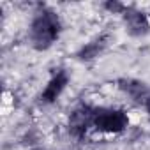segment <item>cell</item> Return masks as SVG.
<instances>
[{
    "mask_svg": "<svg viewBox=\"0 0 150 150\" xmlns=\"http://www.w3.org/2000/svg\"><path fill=\"white\" fill-rule=\"evenodd\" d=\"M125 21H127L129 32L134 34V35H143L150 28L146 16L143 13H138V11H127L125 13Z\"/></svg>",
    "mask_w": 150,
    "mask_h": 150,
    "instance_id": "4",
    "label": "cell"
},
{
    "mask_svg": "<svg viewBox=\"0 0 150 150\" xmlns=\"http://www.w3.org/2000/svg\"><path fill=\"white\" fill-rule=\"evenodd\" d=\"M65 85H67V74H65L64 71H60L57 76H53V78L50 80V83L46 85V88H44V92H42V99H44L46 103H53V101L62 94V90L65 88Z\"/></svg>",
    "mask_w": 150,
    "mask_h": 150,
    "instance_id": "3",
    "label": "cell"
},
{
    "mask_svg": "<svg viewBox=\"0 0 150 150\" xmlns=\"http://www.w3.org/2000/svg\"><path fill=\"white\" fill-rule=\"evenodd\" d=\"M145 104H146V110H148V113H150V96L146 97V101H145Z\"/></svg>",
    "mask_w": 150,
    "mask_h": 150,
    "instance_id": "7",
    "label": "cell"
},
{
    "mask_svg": "<svg viewBox=\"0 0 150 150\" xmlns=\"http://www.w3.org/2000/svg\"><path fill=\"white\" fill-rule=\"evenodd\" d=\"M94 125L104 132H122L129 125V118L120 110H101L96 113Z\"/></svg>",
    "mask_w": 150,
    "mask_h": 150,
    "instance_id": "2",
    "label": "cell"
},
{
    "mask_svg": "<svg viewBox=\"0 0 150 150\" xmlns=\"http://www.w3.org/2000/svg\"><path fill=\"white\" fill-rule=\"evenodd\" d=\"M60 30V23L57 14L53 13H42L37 16L32 23V41L37 50H46L51 46V42L57 39Z\"/></svg>",
    "mask_w": 150,
    "mask_h": 150,
    "instance_id": "1",
    "label": "cell"
},
{
    "mask_svg": "<svg viewBox=\"0 0 150 150\" xmlns=\"http://www.w3.org/2000/svg\"><path fill=\"white\" fill-rule=\"evenodd\" d=\"M99 50H101L99 44H88L87 48L81 50V57H83V58H94V57L99 53Z\"/></svg>",
    "mask_w": 150,
    "mask_h": 150,
    "instance_id": "5",
    "label": "cell"
},
{
    "mask_svg": "<svg viewBox=\"0 0 150 150\" xmlns=\"http://www.w3.org/2000/svg\"><path fill=\"white\" fill-rule=\"evenodd\" d=\"M106 9H110L113 13H124L125 11V6L124 4H118V2H108L106 4Z\"/></svg>",
    "mask_w": 150,
    "mask_h": 150,
    "instance_id": "6",
    "label": "cell"
}]
</instances>
